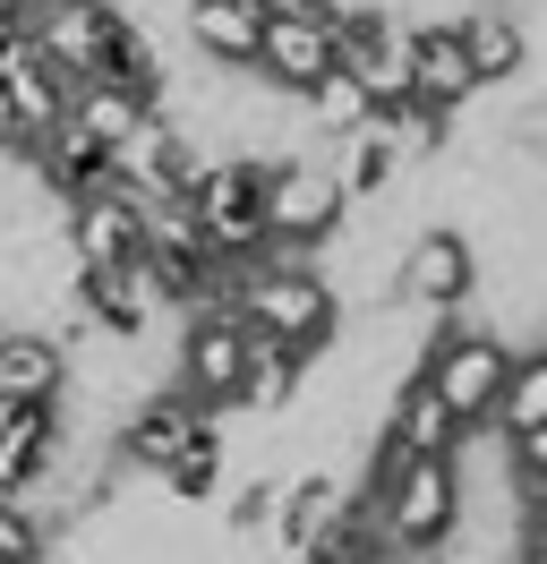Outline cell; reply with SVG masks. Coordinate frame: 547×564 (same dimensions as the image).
I'll list each match as a JSON object with an SVG mask.
<instances>
[{"label": "cell", "instance_id": "21", "mask_svg": "<svg viewBox=\"0 0 547 564\" xmlns=\"http://www.w3.org/2000/svg\"><path fill=\"white\" fill-rule=\"evenodd\" d=\"M154 479H163V505H171V513H205V505L223 496V479H232V427L205 420L197 436L154 470Z\"/></svg>", "mask_w": 547, "mask_h": 564}, {"label": "cell", "instance_id": "17", "mask_svg": "<svg viewBox=\"0 0 547 564\" xmlns=\"http://www.w3.org/2000/svg\"><path fill=\"white\" fill-rule=\"evenodd\" d=\"M180 43L197 52L205 69H248L257 61V35H266L274 0H180Z\"/></svg>", "mask_w": 547, "mask_h": 564}, {"label": "cell", "instance_id": "23", "mask_svg": "<svg viewBox=\"0 0 547 564\" xmlns=\"http://www.w3.org/2000/svg\"><path fill=\"white\" fill-rule=\"evenodd\" d=\"M325 163H334L342 197H351V214L376 206L385 188H403V154H394V138H385L376 120H368V129H351V138H334V154H325Z\"/></svg>", "mask_w": 547, "mask_h": 564}, {"label": "cell", "instance_id": "9", "mask_svg": "<svg viewBox=\"0 0 547 564\" xmlns=\"http://www.w3.org/2000/svg\"><path fill=\"white\" fill-rule=\"evenodd\" d=\"M61 402H0V496H18L43 513V488L61 470Z\"/></svg>", "mask_w": 547, "mask_h": 564}, {"label": "cell", "instance_id": "5", "mask_svg": "<svg viewBox=\"0 0 547 564\" xmlns=\"http://www.w3.org/2000/svg\"><path fill=\"white\" fill-rule=\"evenodd\" d=\"M266 163H239V154H205L189 180V214H197V240L214 265H257L266 257Z\"/></svg>", "mask_w": 547, "mask_h": 564}, {"label": "cell", "instance_id": "3", "mask_svg": "<svg viewBox=\"0 0 547 564\" xmlns=\"http://www.w3.org/2000/svg\"><path fill=\"white\" fill-rule=\"evenodd\" d=\"M257 206H266V257H325V248L342 240V223H351V197H342V180H334L325 154L266 163Z\"/></svg>", "mask_w": 547, "mask_h": 564}, {"label": "cell", "instance_id": "27", "mask_svg": "<svg viewBox=\"0 0 547 564\" xmlns=\"http://www.w3.org/2000/svg\"><path fill=\"white\" fill-rule=\"evenodd\" d=\"M300 120H308V129H317L325 145H334V138H351V129H368L376 104H368V95H360V86H351L342 69H325V77H317V86L300 95Z\"/></svg>", "mask_w": 547, "mask_h": 564}, {"label": "cell", "instance_id": "8", "mask_svg": "<svg viewBox=\"0 0 547 564\" xmlns=\"http://www.w3.org/2000/svg\"><path fill=\"white\" fill-rule=\"evenodd\" d=\"M403 86H410V104L444 111V120L479 104V77H471V52H462L453 18H410L403 26Z\"/></svg>", "mask_w": 547, "mask_h": 564}, {"label": "cell", "instance_id": "14", "mask_svg": "<svg viewBox=\"0 0 547 564\" xmlns=\"http://www.w3.org/2000/svg\"><path fill=\"white\" fill-rule=\"evenodd\" d=\"M197 427H205V411H197L180 386H146L129 411H120V427H111V462L154 479V470H163V462L180 454L189 436H197Z\"/></svg>", "mask_w": 547, "mask_h": 564}, {"label": "cell", "instance_id": "20", "mask_svg": "<svg viewBox=\"0 0 547 564\" xmlns=\"http://www.w3.org/2000/svg\"><path fill=\"white\" fill-rule=\"evenodd\" d=\"M68 351L43 325H0V402H61Z\"/></svg>", "mask_w": 547, "mask_h": 564}, {"label": "cell", "instance_id": "28", "mask_svg": "<svg viewBox=\"0 0 547 564\" xmlns=\"http://www.w3.org/2000/svg\"><path fill=\"white\" fill-rule=\"evenodd\" d=\"M282 479H291V470H248L239 488H223L214 496V505H223V530H232V539H266L274 505H282Z\"/></svg>", "mask_w": 547, "mask_h": 564}, {"label": "cell", "instance_id": "16", "mask_svg": "<svg viewBox=\"0 0 547 564\" xmlns=\"http://www.w3.org/2000/svg\"><path fill=\"white\" fill-rule=\"evenodd\" d=\"M0 95H9V120H18V154H26V145H43L52 129H61L68 86L52 77V61L26 43V26H9V35H0ZM18 154H9V163H18Z\"/></svg>", "mask_w": 547, "mask_h": 564}, {"label": "cell", "instance_id": "24", "mask_svg": "<svg viewBox=\"0 0 547 564\" xmlns=\"http://www.w3.org/2000/svg\"><path fill=\"white\" fill-rule=\"evenodd\" d=\"M547 427V351L539 343H522L505 368V393H496V411H487V436H530Z\"/></svg>", "mask_w": 547, "mask_h": 564}, {"label": "cell", "instance_id": "15", "mask_svg": "<svg viewBox=\"0 0 547 564\" xmlns=\"http://www.w3.org/2000/svg\"><path fill=\"white\" fill-rule=\"evenodd\" d=\"M453 26H462V52H471L479 95L522 86V69H530V0H471Z\"/></svg>", "mask_w": 547, "mask_h": 564}, {"label": "cell", "instance_id": "30", "mask_svg": "<svg viewBox=\"0 0 547 564\" xmlns=\"http://www.w3.org/2000/svg\"><path fill=\"white\" fill-rule=\"evenodd\" d=\"M0 154H18V120H9V95H0Z\"/></svg>", "mask_w": 547, "mask_h": 564}, {"label": "cell", "instance_id": "25", "mask_svg": "<svg viewBox=\"0 0 547 564\" xmlns=\"http://www.w3.org/2000/svg\"><path fill=\"white\" fill-rule=\"evenodd\" d=\"M61 120L77 129V138H95L103 154H111V145L146 120V104H137V95H120V86H103V77H77V86H68V104H61Z\"/></svg>", "mask_w": 547, "mask_h": 564}, {"label": "cell", "instance_id": "32", "mask_svg": "<svg viewBox=\"0 0 547 564\" xmlns=\"http://www.w3.org/2000/svg\"><path fill=\"white\" fill-rule=\"evenodd\" d=\"M368 564H403V556H368Z\"/></svg>", "mask_w": 547, "mask_h": 564}, {"label": "cell", "instance_id": "18", "mask_svg": "<svg viewBox=\"0 0 547 564\" xmlns=\"http://www.w3.org/2000/svg\"><path fill=\"white\" fill-rule=\"evenodd\" d=\"M325 69H334V26H308V18H282V9H274L266 35H257L248 77H257L266 95H291V104H300V95H308Z\"/></svg>", "mask_w": 547, "mask_h": 564}, {"label": "cell", "instance_id": "26", "mask_svg": "<svg viewBox=\"0 0 547 564\" xmlns=\"http://www.w3.org/2000/svg\"><path fill=\"white\" fill-rule=\"evenodd\" d=\"M376 129H385V138H394V154H403V172H437L444 154H453V120H444V111H428V104H385L376 111Z\"/></svg>", "mask_w": 547, "mask_h": 564}, {"label": "cell", "instance_id": "13", "mask_svg": "<svg viewBox=\"0 0 547 564\" xmlns=\"http://www.w3.org/2000/svg\"><path fill=\"white\" fill-rule=\"evenodd\" d=\"M334 69L351 77L376 111L403 104L410 95L403 86V18H394V9H342L334 18Z\"/></svg>", "mask_w": 547, "mask_h": 564}, {"label": "cell", "instance_id": "6", "mask_svg": "<svg viewBox=\"0 0 547 564\" xmlns=\"http://www.w3.org/2000/svg\"><path fill=\"white\" fill-rule=\"evenodd\" d=\"M479 291V248L462 223H419L403 248H394V300L403 308H428V317H462Z\"/></svg>", "mask_w": 547, "mask_h": 564}, {"label": "cell", "instance_id": "19", "mask_svg": "<svg viewBox=\"0 0 547 564\" xmlns=\"http://www.w3.org/2000/svg\"><path fill=\"white\" fill-rule=\"evenodd\" d=\"M154 291H146V274H77V325L86 334H103V343H146L154 334Z\"/></svg>", "mask_w": 547, "mask_h": 564}, {"label": "cell", "instance_id": "11", "mask_svg": "<svg viewBox=\"0 0 547 564\" xmlns=\"http://www.w3.org/2000/svg\"><path fill=\"white\" fill-rule=\"evenodd\" d=\"M61 248H68L77 274H129L137 248H146V206L95 188V197H77V206L61 214Z\"/></svg>", "mask_w": 547, "mask_h": 564}, {"label": "cell", "instance_id": "12", "mask_svg": "<svg viewBox=\"0 0 547 564\" xmlns=\"http://www.w3.org/2000/svg\"><path fill=\"white\" fill-rule=\"evenodd\" d=\"M368 445H376V454H394V462H453L462 427H453V411H444V402L419 386V377H394V386L376 393Z\"/></svg>", "mask_w": 547, "mask_h": 564}, {"label": "cell", "instance_id": "29", "mask_svg": "<svg viewBox=\"0 0 547 564\" xmlns=\"http://www.w3.org/2000/svg\"><path fill=\"white\" fill-rule=\"evenodd\" d=\"M0 564H52V530L18 496H0Z\"/></svg>", "mask_w": 547, "mask_h": 564}, {"label": "cell", "instance_id": "22", "mask_svg": "<svg viewBox=\"0 0 547 564\" xmlns=\"http://www.w3.org/2000/svg\"><path fill=\"white\" fill-rule=\"evenodd\" d=\"M308 368H317V359L282 351V343H266V334H248V368H239V402H232V411H266V420H291V402L308 393Z\"/></svg>", "mask_w": 547, "mask_h": 564}, {"label": "cell", "instance_id": "31", "mask_svg": "<svg viewBox=\"0 0 547 564\" xmlns=\"http://www.w3.org/2000/svg\"><path fill=\"white\" fill-rule=\"evenodd\" d=\"M26 9L34 0H0V26H26Z\"/></svg>", "mask_w": 547, "mask_h": 564}, {"label": "cell", "instance_id": "7", "mask_svg": "<svg viewBox=\"0 0 547 564\" xmlns=\"http://www.w3.org/2000/svg\"><path fill=\"white\" fill-rule=\"evenodd\" d=\"M239 368H248V325L232 308H197V317H180V351H171V377L189 402H197L205 420H223L239 402Z\"/></svg>", "mask_w": 547, "mask_h": 564}, {"label": "cell", "instance_id": "2", "mask_svg": "<svg viewBox=\"0 0 547 564\" xmlns=\"http://www.w3.org/2000/svg\"><path fill=\"white\" fill-rule=\"evenodd\" d=\"M360 496H368V513H376L385 556L428 564L437 547H453V522H462V470L453 462H394V454L368 445Z\"/></svg>", "mask_w": 547, "mask_h": 564}, {"label": "cell", "instance_id": "10", "mask_svg": "<svg viewBox=\"0 0 547 564\" xmlns=\"http://www.w3.org/2000/svg\"><path fill=\"white\" fill-rule=\"evenodd\" d=\"M111 26H120V9H111V0H34V9H26V43L52 61L61 86H77V77L103 69Z\"/></svg>", "mask_w": 547, "mask_h": 564}, {"label": "cell", "instance_id": "1", "mask_svg": "<svg viewBox=\"0 0 547 564\" xmlns=\"http://www.w3.org/2000/svg\"><path fill=\"white\" fill-rule=\"evenodd\" d=\"M223 308H232L248 334H266L300 359H325L342 334V300L317 257H257V265H232L223 282Z\"/></svg>", "mask_w": 547, "mask_h": 564}, {"label": "cell", "instance_id": "4", "mask_svg": "<svg viewBox=\"0 0 547 564\" xmlns=\"http://www.w3.org/2000/svg\"><path fill=\"white\" fill-rule=\"evenodd\" d=\"M505 368H513V343H505V334H487V325H471V317H444L437 334H428V351H419L410 377L437 393L444 411H453V427L471 436V427H487V411H496Z\"/></svg>", "mask_w": 547, "mask_h": 564}]
</instances>
